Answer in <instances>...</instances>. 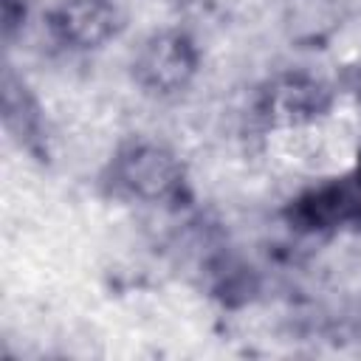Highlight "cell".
I'll return each mask as SVG.
<instances>
[{"label":"cell","instance_id":"6da1fadb","mask_svg":"<svg viewBox=\"0 0 361 361\" xmlns=\"http://www.w3.org/2000/svg\"><path fill=\"white\" fill-rule=\"evenodd\" d=\"M107 183L127 200L175 203L186 189V166L166 144L135 138L121 144L113 155L107 166Z\"/></svg>","mask_w":361,"mask_h":361},{"label":"cell","instance_id":"7a4b0ae2","mask_svg":"<svg viewBox=\"0 0 361 361\" xmlns=\"http://www.w3.org/2000/svg\"><path fill=\"white\" fill-rule=\"evenodd\" d=\"M133 82L155 99L183 93L200 71V48L183 28L152 31L133 56Z\"/></svg>","mask_w":361,"mask_h":361},{"label":"cell","instance_id":"3957f363","mask_svg":"<svg viewBox=\"0 0 361 361\" xmlns=\"http://www.w3.org/2000/svg\"><path fill=\"white\" fill-rule=\"evenodd\" d=\"M45 25L56 45L87 54L118 37L124 14L116 0H59L48 11Z\"/></svg>","mask_w":361,"mask_h":361},{"label":"cell","instance_id":"277c9868","mask_svg":"<svg viewBox=\"0 0 361 361\" xmlns=\"http://www.w3.org/2000/svg\"><path fill=\"white\" fill-rule=\"evenodd\" d=\"M333 104L330 87L310 73H282L265 85L257 113L271 127H302L322 118Z\"/></svg>","mask_w":361,"mask_h":361},{"label":"cell","instance_id":"5b68a950","mask_svg":"<svg viewBox=\"0 0 361 361\" xmlns=\"http://www.w3.org/2000/svg\"><path fill=\"white\" fill-rule=\"evenodd\" d=\"M293 220L305 228H330L361 220V166L293 203Z\"/></svg>","mask_w":361,"mask_h":361},{"label":"cell","instance_id":"8992f818","mask_svg":"<svg viewBox=\"0 0 361 361\" xmlns=\"http://www.w3.org/2000/svg\"><path fill=\"white\" fill-rule=\"evenodd\" d=\"M358 96H361V85H358Z\"/></svg>","mask_w":361,"mask_h":361}]
</instances>
